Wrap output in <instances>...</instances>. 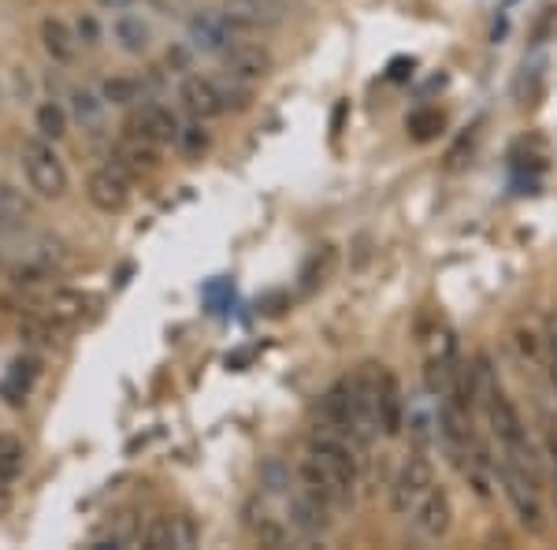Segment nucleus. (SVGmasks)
Here are the masks:
<instances>
[{
    "label": "nucleus",
    "instance_id": "nucleus-11",
    "mask_svg": "<svg viewBox=\"0 0 557 550\" xmlns=\"http://www.w3.org/2000/svg\"><path fill=\"white\" fill-rule=\"evenodd\" d=\"M409 517H412V528H417L424 539H443L446 531H450V525H454L450 491L431 484V491L417 502V510H412Z\"/></svg>",
    "mask_w": 557,
    "mask_h": 550
},
{
    "label": "nucleus",
    "instance_id": "nucleus-12",
    "mask_svg": "<svg viewBox=\"0 0 557 550\" xmlns=\"http://www.w3.org/2000/svg\"><path fill=\"white\" fill-rule=\"evenodd\" d=\"M220 12L238 30H272L286 20V0H223Z\"/></svg>",
    "mask_w": 557,
    "mask_h": 550
},
{
    "label": "nucleus",
    "instance_id": "nucleus-15",
    "mask_svg": "<svg viewBox=\"0 0 557 550\" xmlns=\"http://www.w3.org/2000/svg\"><path fill=\"white\" fill-rule=\"evenodd\" d=\"M178 101H183L186 112L201 123L215 120V115H227L220 86H215V78H205V75H186L183 86H178Z\"/></svg>",
    "mask_w": 557,
    "mask_h": 550
},
{
    "label": "nucleus",
    "instance_id": "nucleus-16",
    "mask_svg": "<svg viewBox=\"0 0 557 550\" xmlns=\"http://www.w3.org/2000/svg\"><path fill=\"white\" fill-rule=\"evenodd\" d=\"M41 376V360L34 354H23L15 357L12 365H8V372L0 376V399L4 405H12V410H23L26 402H30V391L34 383H38Z\"/></svg>",
    "mask_w": 557,
    "mask_h": 550
},
{
    "label": "nucleus",
    "instance_id": "nucleus-37",
    "mask_svg": "<svg viewBox=\"0 0 557 550\" xmlns=\"http://www.w3.org/2000/svg\"><path fill=\"white\" fill-rule=\"evenodd\" d=\"M550 346H554V357H557V323H554V339H550Z\"/></svg>",
    "mask_w": 557,
    "mask_h": 550
},
{
    "label": "nucleus",
    "instance_id": "nucleus-33",
    "mask_svg": "<svg viewBox=\"0 0 557 550\" xmlns=\"http://www.w3.org/2000/svg\"><path fill=\"white\" fill-rule=\"evenodd\" d=\"M149 4L157 8V12H164V15H178L186 4H190V0H149Z\"/></svg>",
    "mask_w": 557,
    "mask_h": 550
},
{
    "label": "nucleus",
    "instance_id": "nucleus-20",
    "mask_svg": "<svg viewBox=\"0 0 557 550\" xmlns=\"http://www.w3.org/2000/svg\"><path fill=\"white\" fill-rule=\"evenodd\" d=\"M112 41H115V49L127 52V57H146L149 45H152V30L141 15L120 12L112 20Z\"/></svg>",
    "mask_w": 557,
    "mask_h": 550
},
{
    "label": "nucleus",
    "instance_id": "nucleus-3",
    "mask_svg": "<svg viewBox=\"0 0 557 550\" xmlns=\"http://www.w3.org/2000/svg\"><path fill=\"white\" fill-rule=\"evenodd\" d=\"M357 391H361L364 413L372 420L375 431H383L386 439H394L401 428H406V399H401V383L398 376L386 365H375V360H364L361 372L354 376Z\"/></svg>",
    "mask_w": 557,
    "mask_h": 550
},
{
    "label": "nucleus",
    "instance_id": "nucleus-10",
    "mask_svg": "<svg viewBox=\"0 0 557 550\" xmlns=\"http://www.w3.org/2000/svg\"><path fill=\"white\" fill-rule=\"evenodd\" d=\"M86 197L97 212H123L131 205V175L115 164L89 171L86 179Z\"/></svg>",
    "mask_w": 557,
    "mask_h": 550
},
{
    "label": "nucleus",
    "instance_id": "nucleus-36",
    "mask_svg": "<svg viewBox=\"0 0 557 550\" xmlns=\"http://www.w3.org/2000/svg\"><path fill=\"white\" fill-rule=\"evenodd\" d=\"M554 510H557V465H554Z\"/></svg>",
    "mask_w": 557,
    "mask_h": 550
},
{
    "label": "nucleus",
    "instance_id": "nucleus-24",
    "mask_svg": "<svg viewBox=\"0 0 557 550\" xmlns=\"http://www.w3.org/2000/svg\"><path fill=\"white\" fill-rule=\"evenodd\" d=\"M34 127L45 142H60L67 134V112L57 101H41L38 112H34Z\"/></svg>",
    "mask_w": 557,
    "mask_h": 550
},
{
    "label": "nucleus",
    "instance_id": "nucleus-30",
    "mask_svg": "<svg viewBox=\"0 0 557 550\" xmlns=\"http://www.w3.org/2000/svg\"><path fill=\"white\" fill-rule=\"evenodd\" d=\"M75 38H78V45H83V49H97V45H101V38H104V30H101V23H97V15H89V12H83L78 15L75 23Z\"/></svg>",
    "mask_w": 557,
    "mask_h": 550
},
{
    "label": "nucleus",
    "instance_id": "nucleus-17",
    "mask_svg": "<svg viewBox=\"0 0 557 550\" xmlns=\"http://www.w3.org/2000/svg\"><path fill=\"white\" fill-rule=\"evenodd\" d=\"M178 131H183L178 115L168 105H157V101L141 105V115L131 123V134L152 142V146H172V142H178Z\"/></svg>",
    "mask_w": 557,
    "mask_h": 550
},
{
    "label": "nucleus",
    "instance_id": "nucleus-19",
    "mask_svg": "<svg viewBox=\"0 0 557 550\" xmlns=\"http://www.w3.org/2000/svg\"><path fill=\"white\" fill-rule=\"evenodd\" d=\"M71 120H75L86 134L101 138L108 131V101L101 97V89H89V86L71 89Z\"/></svg>",
    "mask_w": 557,
    "mask_h": 550
},
{
    "label": "nucleus",
    "instance_id": "nucleus-34",
    "mask_svg": "<svg viewBox=\"0 0 557 550\" xmlns=\"http://www.w3.org/2000/svg\"><path fill=\"white\" fill-rule=\"evenodd\" d=\"M134 0H97V8H104V12H127Z\"/></svg>",
    "mask_w": 557,
    "mask_h": 550
},
{
    "label": "nucleus",
    "instance_id": "nucleus-13",
    "mask_svg": "<svg viewBox=\"0 0 557 550\" xmlns=\"http://www.w3.org/2000/svg\"><path fill=\"white\" fill-rule=\"evenodd\" d=\"M242 525H246V531L257 539L260 547H275L278 550V547L290 543V525H286L283 517H275L272 506H268L260 494L242 506Z\"/></svg>",
    "mask_w": 557,
    "mask_h": 550
},
{
    "label": "nucleus",
    "instance_id": "nucleus-14",
    "mask_svg": "<svg viewBox=\"0 0 557 550\" xmlns=\"http://www.w3.org/2000/svg\"><path fill=\"white\" fill-rule=\"evenodd\" d=\"M220 60H223V75H235L242 83H260V78H268L275 68L272 52L260 49L253 41H235Z\"/></svg>",
    "mask_w": 557,
    "mask_h": 550
},
{
    "label": "nucleus",
    "instance_id": "nucleus-5",
    "mask_svg": "<svg viewBox=\"0 0 557 550\" xmlns=\"http://www.w3.org/2000/svg\"><path fill=\"white\" fill-rule=\"evenodd\" d=\"M20 164H23V175L30 183V191L45 197V201H60L71 186V175L64 168V160L57 157L52 142H45L41 134L38 138H26L23 149H20Z\"/></svg>",
    "mask_w": 557,
    "mask_h": 550
},
{
    "label": "nucleus",
    "instance_id": "nucleus-25",
    "mask_svg": "<svg viewBox=\"0 0 557 550\" xmlns=\"http://www.w3.org/2000/svg\"><path fill=\"white\" fill-rule=\"evenodd\" d=\"M443 127H446V120H443V112H438V108H417V112L406 120L409 138L420 142V146H424V142H435Z\"/></svg>",
    "mask_w": 557,
    "mask_h": 550
},
{
    "label": "nucleus",
    "instance_id": "nucleus-7",
    "mask_svg": "<svg viewBox=\"0 0 557 550\" xmlns=\"http://www.w3.org/2000/svg\"><path fill=\"white\" fill-rule=\"evenodd\" d=\"M431 484H435V465H431V457L424 454V447H417L406 462H401L398 476H394V487H391L394 513L409 517V513L417 510V502L431 491Z\"/></svg>",
    "mask_w": 557,
    "mask_h": 550
},
{
    "label": "nucleus",
    "instance_id": "nucleus-31",
    "mask_svg": "<svg viewBox=\"0 0 557 550\" xmlns=\"http://www.w3.org/2000/svg\"><path fill=\"white\" fill-rule=\"evenodd\" d=\"M260 484L275 494H286L290 491V468H286L283 462H268L264 468H260Z\"/></svg>",
    "mask_w": 557,
    "mask_h": 550
},
{
    "label": "nucleus",
    "instance_id": "nucleus-29",
    "mask_svg": "<svg viewBox=\"0 0 557 550\" xmlns=\"http://www.w3.org/2000/svg\"><path fill=\"white\" fill-rule=\"evenodd\" d=\"M23 465H26L23 447L15 439H0V484H12L23 473Z\"/></svg>",
    "mask_w": 557,
    "mask_h": 550
},
{
    "label": "nucleus",
    "instance_id": "nucleus-9",
    "mask_svg": "<svg viewBox=\"0 0 557 550\" xmlns=\"http://www.w3.org/2000/svg\"><path fill=\"white\" fill-rule=\"evenodd\" d=\"M286 525H290L294 536L309 543V539H320L323 531L335 525V510L323 499H317V494H309L305 487H298V491L286 499Z\"/></svg>",
    "mask_w": 557,
    "mask_h": 550
},
{
    "label": "nucleus",
    "instance_id": "nucleus-32",
    "mask_svg": "<svg viewBox=\"0 0 557 550\" xmlns=\"http://www.w3.org/2000/svg\"><path fill=\"white\" fill-rule=\"evenodd\" d=\"M317 265H320V254H312V257H309V265H305V272H301V279H305L301 286H305V291H312V286H317V283H323L320 276H312V268H317ZM331 265H335V254H331V246H327V254H323V268H320V272L327 276V272H331Z\"/></svg>",
    "mask_w": 557,
    "mask_h": 550
},
{
    "label": "nucleus",
    "instance_id": "nucleus-22",
    "mask_svg": "<svg viewBox=\"0 0 557 550\" xmlns=\"http://www.w3.org/2000/svg\"><path fill=\"white\" fill-rule=\"evenodd\" d=\"M26 216H30V201L12 186H0V234H20Z\"/></svg>",
    "mask_w": 557,
    "mask_h": 550
},
{
    "label": "nucleus",
    "instance_id": "nucleus-23",
    "mask_svg": "<svg viewBox=\"0 0 557 550\" xmlns=\"http://www.w3.org/2000/svg\"><path fill=\"white\" fill-rule=\"evenodd\" d=\"M101 97L108 105H115V108H131V105L146 101V86H141V78L115 75V78H108V83L101 86Z\"/></svg>",
    "mask_w": 557,
    "mask_h": 550
},
{
    "label": "nucleus",
    "instance_id": "nucleus-2",
    "mask_svg": "<svg viewBox=\"0 0 557 550\" xmlns=\"http://www.w3.org/2000/svg\"><path fill=\"white\" fill-rule=\"evenodd\" d=\"M475 391H480V402L483 410H487V424L494 431V439H498L502 454H506V462H513L517 468H524L532 480H539V462H535V450L528 443V428L524 420H520L517 405L509 402V394L502 391V383L494 380L491 372V357L480 354L475 357Z\"/></svg>",
    "mask_w": 557,
    "mask_h": 550
},
{
    "label": "nucleus",
    "instance_id": "nucleus-27",
    "mask_svg": "<svg viewBox=\"0 0 557 550\" xmlns=\"http://www.w3.org/2000/svg\"><path fill=\"white\" fill-rule=\"evenodd\" d=\"M86 313V297L78 291H52L49 294V317L52 320H78Z\"/></svg>",
    "mask_w": 557,
    "mask_h": 550
},
{
    "label": "nucleus",
    "instance_id": "nucleus-35",
    "mask_svg": "<svg viewBox=\"0 0 557 550\" xmlns=\"http://www.w3.org/2000/svg\"><path fill=\"white\" fill-rule=\"evenodd\" d=\"M12 510V491H8V484H0V517Z\"/></svg>",
    "mask_w": 557,
    "mask_h": 550
},
{
    "label": "nucleus",
    "instance_id": "nucleus-4",
    "mask_svg": "<svg viewBox=\"0 0 557 550\" xmlns=\"http://www.w3.org/2000/svg\"><path fill=\"white\" fill-rule=\"evenodd\" d=\"M320 420H323V428L349 439L354 447H368V443H372V436H375V428H372V420H368V413H364V402H361V391H357L354 376H343V380H335L327 391H323Z\"/></svg>",
    "mask_w": 557,
    "mask_h": 550
},
{
    "label": "nucleus",
    "instance_id": "nucleus-26",
    "mask_svg": "<svg viewBox=\"0 0 557 550\" xmlns=\"http://www.w3.org/2000/svg\"><path fill=\"white\" fill-rule=\"evenodd\" d=\"M215 86H220L227 112H242V108H249V101H253V83H242V78H235V75H220L215 78Z\"/></svg>",
    "mask_w": 557,
    "mask_h": 550
},
{
    "label": "nucleus",
    "instance_id": "nucleus-8",
    "mask_svg": "<svg viewBox=\"0 0 557 550\" xmlns=\"http://www.w3.org/2000/svg\"><path fill=\"white\" fill-rule=\"evenodd\" d=\"M186 41H190L194 52H205V57H223L231 45L238 41V26L227 20L223 12H212V8H201L186 20Z\"/></svg>",
    "mask_w": 557,
    "mask_h": 550
},
{
    "label": "nucleus",
    "instance_id": "nucleus-21",
    "mask_svg": "<svg viewBox=\"0 0 557 550\" xmlns=\"http://www.w3.org/2000/svg\"><path fill=\"white\" fill-rule=\"evenodd\" d=\"M41 45H45V52H49L52 64H75L78 49H83L75 38V26H67L64 20H57V15L41 20Z\"/></svg>",
    "mask_w": 557,
    "mask_h": 550
},
{
    "label": "nucleus",
    "instance_id": "nucleus-28",
    "mask_svg": "<svg viewBox=\"0 0 557 550\" xmlns=\"http://www.w3.org/2000/svg\"><path fill=\"white\" fill-rule=\"evenodd\" d=\"M178 149L186 152L190 160H201L205 152H209V146H212V138H209V131L201 127V120H194V123H186L183 131H178V142H175Z\"/></svg>",
    "mask_w": 557,
    "mask_h": 550
},
{
    "label": "nucleus",
    "instance_id": "nucleus-1",
    "mask_svg": "<svg viewBox=\"0 0 557 550\" xmlns=\"http://www.w3.org/2000/svg\"><path fill=\"white\" fill-rule=\"evenodd\" d=\"M357 476H361V465H357V447L349 439L335 436V431L320 428L309 436V447H305V462L298 465V480L309 494L327 502L331 510H346L357 494Z\"/></svg>",
    "mask_w": 557,
    "mask_h": 550
},
{
    "label": "nucleus",
    "instance_id": "nucleus-6",
    "mask_svg": "<svg viewBox=\"0 0 557 550\" xmlns=\"http://www.w3.org/2000/svg\"><path fill=\"white\" fill-rule=\"evenodd\" d=\"M498 480H502V491H506L509 506L517 513L520 528H528L532 536H543L546 510H543V502H539V480H532L524 468H517L513 462H506V457L498 462Z\"/></svg>",
    "mask_w": 557,
    "mask_h": 550
},
{
    "label": "nucleus",
    "instance_id": "nucleus-18",
    "mask_svg": "<svg viewBox=\"0 0 557 550\" xmlns=\"http://www.w3.org/2000/svg\"><path fill=\"white\" fill-rule=\"evenodd\" d=\"M194 539H197V531L190 517H157L141 531L146 550H186V547H194Z\"/></svg>",
    "mask_w": 557,
    "mask_h": 550
}]
</instances>
